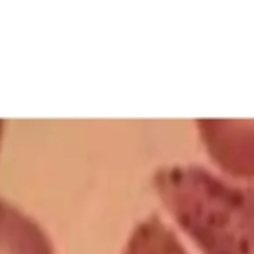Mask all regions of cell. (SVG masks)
Instances as JSON below:
<instances>
[{
  "mask_svg": "<svg viewBox=\"0 0 254 254\" xmlns=\"http://www.w3.org/2000/svg\"><path fill=\"white\" fill-rule=\"evenodd\" d=\"M159 194L200 254H254V190L196 169H171L159 177Z\"/></svg>",
  "mask_w": 254,
  "mask_h": 254,
  "instance_id": "cell-1",
  "label": "cell"
},
{
  "mask_svg": "<svg viewBox=\"0 0 254 254\" xmlns=\"http://www.w3.org/2000/svg\"><path fill=\"white\" fill-rule=\"evenodd\" d=\"M121 254H189L179 236L159 216L137 222Z\"/></svg>",
  "mask_w": 254,
  "mask_h": 254,
  "instance_id": "cell-3",
  "label": "cell"
},
{
  "mask_svg": "<svg viewBox=\"0 0 254 254\" xmlns=\"http://www.w3.org/2000/svg\"><path fill=\"white\" fill-rule=\"evenodd\" d=\"M0 254H54V250L30 216L0 200Z\"/></svg>",
  "mask_w": 254,
  "mask_h": 254,
  "instance_id": "cell-2",
  "label": "cell"
}]
</instances>
